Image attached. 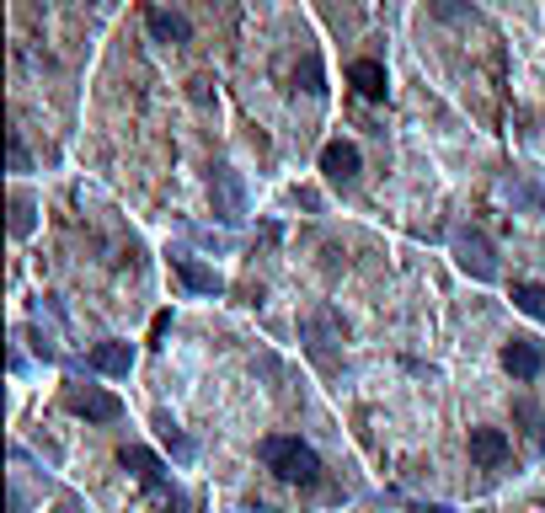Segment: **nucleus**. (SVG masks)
Returning <instances> with one entry per match:
<instances>
[{
	"label": "nucleus",
	"instance_id": "1",
	"mask_svg": "<svg viewBox=\"0 0 545 513\" xmlns=\"http://www.w3.org/2000/svg\"><path fill=\"white\" fill-rule=\"evenodd\" d=\"M257 455L278 481H289V487H316L321 481V455L305 439H294V433H268V439L257 444Z\"/></svg>",
	"mask_w": 545,
	"mask_h": 513
},
{
	"label": "nucleus",
	"instance_id": "2",
	"mask_svg": "<svg viewBox=\"0 0 545 513\" xmlns=\"http://www.w3.org/2000/svg\"><path fill=\"white\" fill-rule=\"evenodd\" d=\"M455 262L476 278V284H492V278H497V246H492L487 230L460 225V230H455Z\"/></svg>",
	"mask_w": 545,
	"mask_h": 513
},
{
	"label": "nucleus",
	"instance_id": "3",
	"mask_svg": "<svg viewBox=\"0 0 545 513\" xmlns=\"http://www.w3.org/2000/svg\"><path fill=\"white\" fill-rule=\"evenodd\" d=\"M65 407L75 417H86V423H118V417H123V401L113 391H97V385H70Z\"/></svg>",
	"mask_w": 545,
	"mask_h": 513
},
{
	"label": "nucleus",
	"instance_id": "4",
	"mask_svg": "<svg viewBox=\"0 0 545 513\" xmlns=\"http://www.w3.org/2000/svg\"><path fill=\"white\" fill-rule=\"evenodd\" d=\"M503 369H508L513 380H535L540 369H545V348H540L535 337H513L508 348H503Z\"/></svg>",
	"mask_w": 545,
	"mask_h": 513
},
{
	"label": "nucleus",
	"instance_id": "5",
	"mask_svg": "<svg viewBox=\"0 0 545 513\" xmlns=\"http://www.w3.org/2000/svg\"><path fill=\"white\" fill-rule=\"evenodd\" d=\"M300 332H305V342H310L316 353H326L332 342H342V337H348V326H342V316H337V310L316 305V310H310V316L300 321Z\"/></svg>",
	"mask_w": 545,
	"mask_h": 513
},
{
	"label": "nucleus",
	"instance_id": "6",
	"mask_svg": "<svg viewBox=\"0 0 545 513\" xmlns=\"http://www.w3.org/2000/svg\"><path fill=\"white\" fill-rule=\"evenodd\" d=\"M508 433L503 428H471V460L481 465V471H497V465L508 460Z\"/></svg>",
	"mask_w": 545,
	"mask_h": 513
},
{
	"label": "nucleus",
	"instance_id": "7",
	"mask_svg": "<svg viewBox=\"0 0 545 513\" xmlns=\"http://www.w3.org/2000/svg\"><path fill=\"white\" fill-rule=\"evenodd\" d=\"M214 214H220V220H241V214H246L241 177H236L230 166H220V171H214Z\"/></svg>",
	"mask_w": 545,
	"mask_h": 513
},
{
	"label": "nucleus",
	"instance_id": "8",
	"mask_svg": "<svg viewBox=\"0 0 545 513\" xmlns=\"http://www.w3.org/2000/svg\"><path fill=\"white\" fill-rule=\"evenodd\" d=\"M358 166H364V155H358V145H348V139H332V145L321 150V171L332 182H353Z\"/></svg>",
	"mask_w": 545,
	"mask_h": 513
},
{
	"label": "nucleus",
	"instance_id": "9",
	"mask_svg": "<svg viewBox=\"0 0 545 513\" xmlns=\"http://www.w3.org/2000/svg\"><path fill=\"white\" fill-rule=\"evenodd\" d=\"M86 364L97 369V375H129V369H134V348H129V342H97V348L86 353Z\"/></svg>",
	"mask_w": 545,
	"mask_h": 513
},
{
	"label": "nucleus",
	"instance_id": "10",
	"mask_svg": "<svg viewBox=\"0 0 545 513\" xmlns=\"http://www.w3.org/2000/svg\"><path fill=\"white\" fill-rule=\"evenodd\" d=\"M145 27H150L155 43H188V38H193L188 17H177V11H166V6H150V11H145Z\"/></svg>",
	"mask_w": 545,
	"mask_h": 513
},
{
	"label": "nucleus",
	"instance_id": "11",
	"mask_svg": "<svg viewBox=\"0 0 545 513\" xmlns=\"http://www.w3.org/2000/svg\"><path fill=\"white\" fill-rule=\"evenodd\" d=\"M348 86L358 91V97L380 102L391 81H385V65H375V59H353V65H348Z\"/></svg>",
	"mask_w": 545,
	"mask_h": 513
},
{
	"label": "nucleus",
	"instance_id": "12",
	"mask_svg": "<svg viewBox=\"0 0 545 513\" xmlns=\"http://www.w3.org/2000/svg\"><path fill=\"white\" fill-rule=\"evenodd\" d=\"M171 273H177L188 289H198V294H220L225 289V278L214 273V268H204L198 257H171Z\"/></svg>",
	"mask_w": 545,
	"mask_h": 513
},
{
	"label": "nucleus",
	"instance_id": "13",
	"mask_svg": "<svg viewBox=\"0 0 545 513\" xmlns=\"http://www.w3.org/2000/svg\"><path fill=\"white\" fill-rule=\"evenodd\" d=\"M118 460H123V471H134L139 481H145V487H161V481H166V465L155 460L150 449H139V444H129V449H123Z\"/></svg>",
	"mask_w": 545,
	"mask_h": 513
},
{
	"label": "nucleus",
	"instance_id": "14",
	"mask_svg": "<svg viewBox=\"0 0 545 513\" xmlns=\"http://www.w3.org/2000/svg\"><path fill=\"white\" fill-rule=\"evenodd\" d=\"M513 305H519L529 321H545V284H513Z\"/></svg>",
	"mask_w": 545,
	"mask_h": 513
},
{
	"label": "nucleus",
	"instance_id": "15",
	"mask_svg": "<svg viewBox=\"0 0 545 513\" xmlns=\"http://www.w3.org/2000/svg\"><path fill=\"white\" fill-rule=\"evenodd\" d=\"M513 412H519V423H524V433H529V439H535V444H545V412H540V407H529V401H519Z\"/></svg>",
	"mask_w": 545,
	"mask_h": 513
},
{
	"label": "nucleus",
	"instance_id": "16",
	"mask_svg": "<svg viewBox=\"0 0 545 513\" xmlns=\"http://www.w3.org/2000/svg\"><path fill=\"white\" fill-rule=\"evenodd\" d=\"M508 193L519 198V204H529V209H540V214H545V188H535V182H519V177H508Z\"/></svg>",
	"mask_w": 545,
	"mask_h": 513
},
{
	"label": "nucleus",
	"instance_id": "17",
	"mask_svg": "<svg viewBox=\"0 0 545 513\" xmlns=\"http://www.w3.org/2000/svg\"><path fill=\"white\" fill-rule=\"evenodd\" d=\"M27 230H33V204L17 198V204H11V236H27Z\"/></svg>",
	"mask_w": 545,
	"mask_h": 513
},
{
	"label": "nucleus",
	"instance_id": "18",
	"mask_svg": "<svg viewBox=\"0 0 545 513\" xmlns=\"http://www.w3.org/2000/svg\"><path fill=\"white\" fill-rule=\"evenodd\" d=\"M433 11H439L444 22H465V17H476L471 6H460V0H433Z\"/></svg>",
	"mask_w": 545,
	"mask_h": 513
},
{
	"label": "nucleus",
	"instance_id": "19",
	"mask_svg": "<svg viewBox=\"0 0 545 513\" xmlns=\"http://www.w3.org/2000/svg\"><path fill=\"white\" fill-rule=\"evenodd\" d=\"M33 161H27V145H22V134H11V171H27Z\"/></svg>",
	"mask_w": 545,
	"mask_h": 513
}]
</instances>
